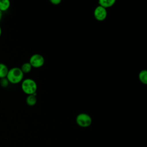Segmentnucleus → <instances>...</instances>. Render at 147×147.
<instances>
[{"mask_svg":"<svg viewBox=\"0 0 147 147\" xmlns=\"http://www.w3.org/2000/svg\"><path fill=\"white\" fill-rule=\"evenodd\" d=\"M92 118L87 113H82L79 114L76 118V122L78 125L82 127H87L92 123Z\"/></svg>","mask_w":147,"mask_h":147,"instance_id":"7ed1b4c3","label":"nucleus"},{"mask_svg":"<svg viewBox=\"0 0 147 147\" xmlns=\"http://www.w3.org/2000/svg\"><path fill=\"white\" fill-rule=\"evenodd\" d=\"M115 3V0H99L98 2L99 5L106 9L111 7Z\"/></svg>","mask_w":147,"mask_h":147,"instance_id":"0eeeda50","label":"nucleus"},{"mask_svg":"<svg viewBox=\"0 0 147 147\" xmlns=\"http://www.w3.org/2000/svg\"><path fill=\"white\" fill-rule=\"evenodd\" d=\"M10 6V2L9 0H0V11L2 13L7 11Z\"/></svg>","mask_w":147,"mask_h":147,"instance_id":"1a4fd4ad","label":"nucleus"},{"mask_svg":"<svg viewBox=\"0 0 147 147\" xmlns=\"http://www.w3.org/2000/svg\"><path fill=\"white\" fill-rule=\"evenodd\" d=\"M138 78L140 81L144 84H147V71L146 69L141 71L138 74Z\"/></svg>","mask_w":147,"mask_h":147,"instance_id":"9d476101","label":"nucleus"},{"mask_svg":"<svg viewBox=\"0 0 147 147\" xmlns=\"http://www.w3.org/2000/svg\"><path fill=\"white\" fill-rule=\"evenodd\" d=\"M45 62V60L42 55L38 53H35L32 55L30 59L29 63L32 67V68H40L42 67Z\"/></svg>","mask_w":147,"mask_h":147,"instance_id":"20e7f679","label":"nucleus"},{"mask_svg":"<svg viewBox=\"0 0 147 147\" xmlns=\"http://www.w3.org/2000/svg\"><path fill=\"white\" fill-rule=\"evenodd\" d=\"M94 16L96 20L99 21H104L107 16V10L106 9L98 5L94 9Z\"/></svg>","mask_w":147,"mask_h":147,"instance_id":"39448f33","label":"nucleus"},{"mask_svg":"<svg viewBox=\"0 0 147 147\" xmlns=\"http://www.w3.org/2000/svg\"><path fill=\"white\" fill-rule=\"evenodd\" d=\"M9 71L8 67L3 63H0V79L6 78Z\"/></svg>","mask_w":147,"mask_h":147,"instance_id":"6e6552de","label":"nucleus"},{"mask_svg":"<svg viewBox=\"0 0 147 147\" xmlns=\"http://www.w3.org/2000/svg\"><path fill=\"white\" fill-rule=\"evenodd\" d=\"M2 17H3V13L0 11V21H1V20L2 18Z\"/></svg>","mask_w":147,"mask_h":147,"instance_id":"4468645a","label":"nucleus"},{"mask_svg":"<svg viewBox=\"0 0 147 147\" xmlns=\"http://www.w3.org/2000/svg\"><path fill=\"white\" fill-rule=\"evenodd\" d=\"M37 94H34L32 95H29L26 98V103L29 106H34L37 103Z\"/></svg>","mask_w":147,"mask_h":147,"instance_id":"423d86ee","label":"nucleus"},{"mask_svg":"<svg viewBox=\"0 0 147 147\" xmlns=\"http://www.w3.org/2000/svg\"><path fill=\"white\" fill-rule=\"evenodd\" d=\"M9 84V82L6 78L0 79V85L2 87L6 88L7 87Z\"/></svg>","mask_w":147,"mask_h":147,"instance_id":"f8f14e48","label":"nucleus"},{"mask_svg":"<svg viewBox=\"0 0 147 147\" xmlns=\"http://www.w3.org/2000/svg\"><path fill=\"white\" fill-rule=\"evenodd\" d=\"M24 74L20 68L15 67L9 69V71L6 78L8 80L9 83L17 84L21 83L24 79Z\"/></svg>","mask_w":147,"mask_h":147,"instance_id":"f257e3e1","label":"nucleus"},{"mask_svg":"<svg viewBox=\"0 0 147 147\" xmlns=\"http://www.w3.org/2000/svg\"><path fill=\"white\" fill-rule=\"evenodd\" d=\"M32 68V67L31 66V65L30 64V63L29 62L24 63V64H22V65L20 68V69H21V71L24 73V74L29 73L31 71Z\"/></svg>","mask_w":147,"mask_h":147,"instance_id":"9b49d317","label":"nucleus"},{"mask_svg":"<svg viewBox=\"0 0 147 147\" xmlns=\"http://www.w3.org/2000/svg\"><path fill=\"white\" fill-rule=\"evenodd\" d=\"M21 87L22 91L28 95L36 94L37 90L36 82L31 78L23 79L21 82Z\"/></svg>","mask_w":147,"mask_h":147,"instance_id":"f03ea898","label":"nucleus"},{"mask_svg":"<svg viewBox=\"0 0 147 147\" xmlns=\"http://www.w3.org/2000/svg\"><path fill=\"white\" fill-rule=\"evenodd\" d=\"M51 3H52L53 5H57L61 3V0H51Z\"/></svg>","mask_w":147,"mask_h":147,"instance_id":"ddd939ff","label":"nucleus"},{"mask_svg":"<svg viewBox=\"0 0 147 147\" xmlns=\"http://www.w3.org/2000/svg\"><path fill=\"white\" fill-rule=\"evenodd\" d=\"M1 34H2V28H1V27L0 26V37L1 36Z\"/></svg>","mask_w":147,"mask_h":147,"instance_id":"2eb2a0df","label":"nucleus"}]
</instances>
